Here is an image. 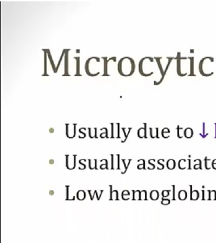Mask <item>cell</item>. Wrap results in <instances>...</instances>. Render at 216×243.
Returning <instances> with one entry per match:
<instances>
[{
  "label": "cell",
  "instance_id": "obj_1",
  "mask_svg": "<svg viewBox=\"0 0 216 243\" xmlns=\"http://www.w3.org/2000/svg\"><path fill=\"white\" fill-rule=\"evenodd\" d=\"M135 62L133 59L130 57L122 58L118 62V72L122 76H130L135 72Z\"/></svg>",
  "mask_w": 216,
  "mask_h": 243
},
{
  "label": "cell",
  "instance_id": "obj_2",
  "mask_svg": "<svg viewBox=\"0 0 216 243\" xmlns=\"http://www.w3.org/2000/svg\"><path fill=\"white\" fill-rule=\"evenodd\" d=\"M214 58L213 57H205L200 60L199 63V71L200 74L203 76H210L214 73L213 70H211L209 65L214 62Z\"/></svg>",
  "mask_w": 216,
  "mask_h": 243
},
{
  "label": "cell",
  "instance_id": "obj_3",
  "mask_svg": "<svg viewBox=\"0 0 216 243\" xmlns=\"http://www.w3.org/2000/svg\"><path fill=\"white\" fill-rule=\"evenodd\" d=\"M102 59H104V73L102 75V76H109V75L107 74V66H108V62L109 60H112L114 62H116V57H112L110 58L109 59H107V57H102Z\"/></svg>",
  "mask_w": 216,
  "mask_h": 243
},
{
  "label": "cell",
  "instance_id": "obj_4",
  "mask_svg": "<svg viewBox=\"0 0 216 243\" xmlns=\"http://www.w3.org/2000/svg\"><path fill=\"white\" fill-rule=\"evenodd\" d=\"M69 49L66 50V53H65V58H64V74L63 75V76H69V70H68V68H69V54H68V52L69 51Z\"/></svg>",
  "mask_w": 216,
  "mask_h": 243
},
{
  "label": "cell",
  "instance_id": "obj_5",
  "mask_svg": "<svg viewBox=\"0 0 216 243\" xmlns=\"http://www.w3.org/2000/svg\"><path fill=\"white\" fill-rule=\"evenodd\" d=\"M190 199L192 201H195V200L198 199L199 196H200V194L197 190H194L192 191V185H190Z\"/></svg>",
  "mask_w": 216,
  "mask_h": 243
},
{
  "label": "cell",
  "instance_id": "obj_6",
  "mask_svg": "<svg viewBox=\"0 0 216 243\" xmlns=\"http://www.w3.org/2000/svg\"><path fill=\"white\" fill-rule=\"evenodd\" d=\"M167 58L168 59V63H167V65H166V68H165V70H164V74H163V76H161V79H160L159 80V81L158 82H154V85H159L160 83H162V81H163V80H164V77H165V75H166V72H167V70H168V68L169 67V66H170V63H171V60H173V58Z\"/></svg>",
  "mask_w": 216,
  "mask_h": 243
},
{
  "label": "cell",
  "instance_id": "obj_7",
  "mask_svg": "<svg viewBox=\"0 0 216 243\" xmlns=\"http://www.w3.org/2000/svg\"><path fill=\"white\" fill-rule=\"evenodd\" d=\"M144 127L140 128L138 130V137L139 138H147L146 136V124L144 123Z\"/></svg>",
  "mask_w": 216,
  "mask_h": 243
},
{
  "label": "cell",
  "instance_id": "obj_8",
  "mask_svg": "<svg viewBox=\"0 0 216 243\" xmlns=\"http://www.w3.org/2000/svg\"><path fill=\"white\" fill-rule=\"evenodd\" d=\"M44 50H46V52L47 53L48 56L49 60H50V64H51V66H52V68L53 69V72H54V73H57V71H56V66H55V63H54V61L53 60V58H52V56L50 53V50H48V49H44Z\"/></svg>",
  "mask_w": 216,
  "mask_h": 243
},
{
  "label": "cell",
  "instance_id": "obj_9",
  "mask_svg": "<svg viewBox=\"0 0 216 243\" xmlns=\"http://www.w3.org/2000/svg\"><path fill=\"white\" fill-rule=\"evenodd\" d=\"M184 136L187 139L192 137L193 136V129L190 127H187L184 131Z\"/></svg>",
  "mask_w": 216,
  "mask_h": 243
},
{
  "label": "cell",
  "instance_id": "obj_10",
  "mask_svg": "<svg viewBox=\"0 0 216 243\" xmlns=\"http://www.w3.org/2000/svg\"><path fill=\"white\" fill-rule=\"evenodd\" d=\"M178 198L181 201H184L187 198V193L185 190H180L178 193Z\"/></svg>",
  "mask_w": 216,
  "mask_h": 243
},
{
  "label": "cell",
  "instance_id": "obj_11",
  "mask_svg": "<svg viewBox=\"0 0 216 243\" xmlns=\"http://www.w3.org/2000/svg\"><path fill=\"white\" fill-rule=\"evenodd\" d=\"M109 188H110V198H109V200H118V191L117 190L112 191V185H109Z\"/></svg>",
  "mask_w": 216,
  "mask_h": 243
},
{
  "label": "cell",
  "instance_id": "obj_12",
  "mask_svg": "<svg viewBox=\"0 0 216 243\" xmlns=\"http://www.w3.org/2000/svg\"><path fill=\"white\" fill-rule=\"evenodd\" d=\"M150 197H151V198L153 201H156V200H157L159 198V193L156 190H153L150 193Z\"/></svg>",
  "mask_w": 216,
  "mask_h": 243
},
{
  "label": "cell",
  "instance_id": "obj_13",
  "mask_svg": "<svg viewBox=\"0 0 216 243\" xmlns=\"http://www.w3.org/2000/svg\"><path fill=\"white\" fill-rule=\"evenodd\" d=\"M166 166L168 168V169L169 170H173L174 168H175L176 167V162L173 159H169L166 162Z\"/></svg>",
  "mask_w": 216,
  "mask_h": 243
},
{
  "label": "cell",
  "instance_id": "obj_14",
  "mask_svg": "<svg viewBox=\"0 0 216 243\" xmlns=\"http://www.w3.org/2000/svg\"><path fill=\"white\" fill-rule=\"evenodd\" d=\"M190 60V72L189 76H194V58L189 57Z\"/></svg>",
  "mask_w": 216,
  "mask_h": 243
},
{
  "label": "cell",
  "instance_id": "obj_15",
  "mask_svg": "<svg viewBox=\"0 0 216 243\" xmlns=\"http://www.w3.org/2000/svg\"><path fill=\"white\" fill-rule=\"evenodd\" d=\"M158 128H154V129H153V128H150V135H151V138H155V137L159 138L158 137Z\"/></svg>",
  "mask_w": 216,
  "mask_h": 243
},
{
  "label": "cell",
  "instance_id": "obj_16",
  "mask_svg": "<svg viewBox=\"0 0 216 243\" xmlns=\"http://www.w3.org/2000/svg\"><path fill=\"white\" fill-rule=\"evenodd\" d=\"M43 51H45L44 53V73H43V76H49L48 74L47 73V53L46 52V50L43 49Z\"/></svg>",
  "mask_w": 216,
  "mask_h": 243
},
{
  "label": "cell",
  "instance_id": "obj_17",
  "mask_svg": "<svg viewBox=\"0 0 216 243\" xmlns=\"http://www.w3.org/2000/svg\"><path fill=\"white\" fill-rule=\"evenodd\" d=\"M179 168L181 170H184L186 168L187 166V160L185 159H181L178 162Z\"/></svg>",
  "mask_w": 216,
  "mask_h": 243
},
{
  "label": "cell",
  "instance_id": "obj_18",
  "mask_svg": "<svg viewBox=\"0 0 216 243\" xmlns=\"http://www.w3.org/2000/svg\"><path fill=\"white\" fill-rule=\"evenodd\" d=\"M74 59H76V73L75 74V76H82V75L80 74V70H79V63H80V58L79 57H74Z\"/></svg>",
  "mask_w": 216,
  "mask_h": 243
},
{
  "label": "cell",
  "instance_id": "obj_19",
  "mask_svg": "<svg viewBox=\"0 0 216 243\" xmlns=\"http://www.w3.org/2000/svg\"><path fill=\"white\" fill-rule=\"evenodd\" d=\"M155 59H156V60L157 66H158V68H159V70H160V72H161V76H162L163 74H164V68H163L162 66H161V58H155Z\"/></svg>",
  "mask_w": 216,
  "mask_h": 243
},
{
  "label": "cell",
  "instance_id": "obj_20",
  "mask_svg": "<svg viewBox=\"0 0 216 243\" xmlns=\"http://www.w3.org/2000/svg\"><path fill=\"white\" fill-rule=\"evenodd\" d=\"M169 134H170V129L167 127L164 128L162 132H161V135H162V137L164 138L169 137Z\"/></svg>",
  "mask_w": 216,
  "mask_h": 243
},
{
  "label": "cell",
  "instance_id": "obj_21",
  "mask_svg": "<svg viewBox=\"0 0 216 243\" xmlns=\"http://www.w3.org/2000/svg\"><path fill=\"white\" fill-rule=\"evenodd\" d=\"M76 197H77V198L79 200H84L85 198V192L84 191H82V190H80V191H79L77 192V194H76Z\"/></svg>",
  "mask_w": 216,
  "mask_h": 243
},
{
  "label": "cell",
  "instance_id": "obj_22",
  "mask_svg": "<svg viewBox=\"0 0 216 243\" xmlns=\"http://www.w3.org/2000/svg\"><path fill=\"white\" fill-rule=\"evenodd\" d=\"M216 201V191L215 190H210V196H209V201Z\"/></svg>",
  "mask_w": 216,
  "mask_h": 243
},
{
  "label": "cell",
  "instance_id": "obj_23",
  "mask_svg": "<svg viewBox=\"0 0 216 243\" xmlns=\"http://www.w3.org/2000/svg\"><path fill=\"white\" fill-rule=\"evenodd\" d=\"M132 193H133V198L132 200H140V196H141V191L139 190H136L134 191L132 190Z\"/></svg>",
  "mask_w": 216,
  "mask_h": 243
},
{
  "label": "cell",
  "instance_id": "obj_24",
  "mask_svg": "<svg viewBox=\"0 0 216 243\" xmlns=\"http://www.w3.org/2000/svg\"><path fill=\"white\" fill-rule=\"evenodd\" d=\"M140 200H145V201H147V192L145 190H143V191H141Z\"/></svg>",
  "mask_w": 216,
  "mask_h": 243
},
{
  "label": "cell",
  "instance_id": "obj_25",
  "mask_svg": "<svg viewBox=\"0 0 216 243\" xmlns=\"http://www.w3.org/2000/svg\"><path fill=\"white\" fill-rule=\"evenodd\" d=\"M169 193L170 190L165 189L161 192V196H162V197H164V198H166V197H168V196H169Z\"/></svg>",
  "mask_w": 216,
  "mask_h": 243
},
{
  "label": "cell",
  "instance_id": "obj_26",
  "mask_svg": "<svg viewBox=\"0 0 216 243\" xmlns=\"http://www.w3.org/2000/svg\"><path fill=\"white\" fill-rule=\"evenodd\" d=\"M177 136H178V137L179 138H182L183 135H181L182 133L181 132V131L183 130V128L179 127V126H178L177 128Z\"/></svg>",
  "mask_w": 216,
  "mask_h": 243
},
{
  "label": "cell",
  "instance_id": "obj_27",
  "mask_svg": "<svg viewBox=\"0 0 216 243\" xmlns=\"http://www.w3.org/2000/svg\"><path fill=\"white\" fill-rule=\"evenodd\" d=\"M130 196V192L128 191V190H124L122 192V199L125 200V196Z\"/></svg>",
  "mask_w": 216,
  "mask_h": 243
},
{
  "label": "cell",
  "instance_id": "obj_28",
  "mask_svg": "<svg viewBox=\"0 0 216 243\" xmlns=\"http://www.w3.org/2000/svg\"><path fill=\"white\" fill-rule=\"evenodd\" d=\"M170 202H171V201L168 199V198H162L161 201V204H164V205H168V204H170Z\"/></svg>",
  "mask_w": 216,
  "mask_h": 243
},
{
  "label": "cell",
  "instance_id": "obj_29",
  "mask_svg": "<svg viewBox=\"0 0 216 243\" xmlns=\"http://www.w3.org/2000/svg\"><path fill=\"white\" fill-rule=\"evenodd\" d=\"M194 169H202V161L200 159H199L198 164L194 165Z\"/></svg>",
  "mask_w": 216,
  "mask_h": 243
},
{
  "label": "cell",
  "instance_id": "obj_30",
  "mask_svg": "<svg viewBox=\"0 0 216 243\" xmlns=\"http://www.w3.org/2000/svg\"><path fill=\"white\" fill-rule=\"evenodd\" d=\"M210 160L208 159V158H207V157H206V158H204V162H205V165H205V168H206V169H207V170L210 169V168H209V167H208V162H210Z\"/></svg>",
  "mask_w": 216,
  "mask_h": 243
},
{
  "label": "cell",
  "instance_id": "obj_31",
  "mask_svg": "<svg viewBox=\"0 0 216 243\" xmlns=\"http://www.w3.org/2000/svg\"><path fill=\"white\" fill-rule=\"evenodd\" d=\"M138 169H145V161L142 164L138 165Z\"/></svg>",
  "mask_w": 216,
  "mask_h": 243
},
{
  "label": "cell",
  "instance_id": "obj_32",
  "mask_svg": "<svg viewBox=\"0 0 216 243\" xmlns=\"http://www.w3.org/2000/svg\"><path fill=\"white\" fill-rule=\"evenodd\" d=\"M173 188V197H172V201H175V185H172Z\"/></svg>",
  "mask_w": 216,
  "mask_h": 243
},
{
  "label": "cell",
  "instance_id": "obj_33",
  "mask_svg": "<svg viewBox=\"0 0 216 243\" xmlns=\"http://www.w3.org/2000/svg\"><path fill=\"white\" fill-rule=\"evenodd\" d=\"M158 165H160V167L159 168H158V170H161V169H164V165H163V164H161V159L160 160H158Z\"/></svg>",
  "mask_w": 216,
  "mask_h": 243
},
{
  "label": "cell",
  "instance_id": "obj_34",
  "mask_svg": "<svg viewBox=\"0 0 216 243\" xmlns=\"http://www.w3.org/2000/svg\"><path fill=\"white\" fill-rule=\"evenodd\" d=\"M202 125H203V135H201L203 138H204L206 136H207V135H206L205 134H204V131H205V123H203Z\"/></svg>",
  "mask_w": 216,
  "mask_h": 243
},
{
  "label": "cell",
  "instance_id": "obj_35",
  "mask_svg": "<svg viewBox=\"0 0 216 243\" xmlns=\"http://www.w3.org/2000/svg\"><path fill=\"white\" fill-rule=\"evenodd\" d=\"M212 167H213V168H214L215 170H216V159L213 160V162H212Z\"/></svg>",
  "mask_w": 216,
  "mask_h": 243
},
{
  "label": "cell",
  "instance_id": "obj_36",
  "mask_svg": "<svg viewBox=\"0 0 216 243\" xmlns=\"http://www.w3.org/2000/svg\"><path fill=\"white\" fill-rule=\"evenodd\" d=\"M111 125H112V138H113L114 137V136H113V125H114V124L113 123H112L111 124Z\"/></svg>",
  "mask_w": 216,
  "mask_h": 243
},
{
  "label": "cell",
  "instance_id": "obj_37",
  "mask_svg": "<svg viewBox=\"0 0 216 243\" xmlns=\"http://www.w3.org/2000/svg\"><path fill=\"white\" fill-rule=\"evenodd\" d=\"M189 161V167H188V169H191V160H188Z\"/></svg>",
  "mask_w": 216,
  "mask_h": 243
},
{
  "label": "cell",
  "instance_id": "obj_38",
  "mask_svg": "<svg viewBox=\"0 0 216 243\" xmlns=\"http://www.w3.org/2000/svg\"><path fill=\"white\" fill-rule=\"evenodd\" d=\"M49 194H50V195H53V194H54V191H50V192H49Z\"/></svg>",
  "mask_w": 216,
  "mask_h": 243
},
{
  "label": "cell",
  "instance_id": "obj_39",
  "mask_svg": "<svg viewBox=\"0 0 216 243\" xmlns=\"http://www.w3.org/2000/svg\"><path fill=\"white\" fill-rule=\"evenodd\" d=\"M53 162H54L53 160H50V164H53Z\"/></svg>",
  "mask_w": 216,
  "mask_h": 243
},
{
  "label": "cell",
  "instance_id": "obj_40",
  "mask_svg": "<svg viewBox=\"0 0 216 243\" xmlns=\"http://www.w3.org/2000/svg\"><path fill=\"white\" fill-rule=\"evenodd\" d=\"M53 132H54V129H53L52 128H51V129H50V132H51V133H52Z\"/></svg>",
  "mask_w": 216,
  "mask_h": 243
},
{
  "label": "cell",
  "instance_id": "obj_41",
  "mask_svg": "<svg viewBox=\"0 0 216 243\" xmlns=\"http://www.w3.org/2000/svg\"><path fill=\"white\" fill-rule=\"evenodd\" d=\"M215 138H216V123L215 124Z\"/></svg>",
  "mask_w": 216,
  "mask_h": 243
}]
</instances>
